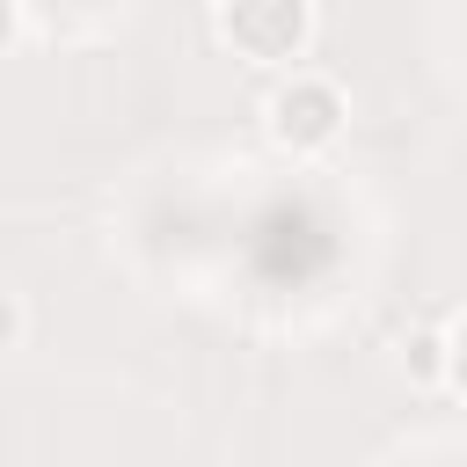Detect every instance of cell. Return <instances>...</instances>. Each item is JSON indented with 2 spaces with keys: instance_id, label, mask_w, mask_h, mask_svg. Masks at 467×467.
Segmentation results:
<instances>
[{
  "instance_id": "1",
  "label": "cell",
  "mask_w": 467,
  "mask_h": 467,
  "mask_svg": "<svg viewBox=\"0 0 467 467\" xmlns=\"http://www.w3.org/2000/svg\"><path fill=\"white\" fill-rule=\"evenodd\" d=\"M343 124H350V95H343L328 73H314V66L277 73L270 95H263V139H270L285 161H321V153L343 139Z\"/></svg>"
},
{
  "instance_id": "2",
  "label": "cell",
  "mask_w": 467,
  "mask_h": 467,
  "mask_svg": "<svg viewBox=\"0 0 467 467\" xmlns=\"http://www.w3.org/2000/svg\"><path fill=\"white\" fill-rule=\"evenodd\" d=\"M314 0H212V29L234 58L263 73H292L314 44Z\"/></svg>"
},
{
  "instance_id": "3",
  "label": "cell",
  "mask_w": 467,
  "mask_h": 467,
  "mask_svg": "<svg viewBox=\"0 0 467 467\" xmlns=\"http://www.w3.org/2000/svg\"><path fill=\"white\" fill-rule=\"evenodd\" d=\"M401 372H409V387H445L452 379V336L445 328H409L401 336Z\"/></svg>"
},
{
  "instance_id": "4",
  "label": "cell",
  "mask_w": 467,
  "mask_h": 467,
  "mask_svg": "<svg viewBox=\"0 0 467 467\" xmlns=\"http://www.w3.org/2000/svg\"><path fill=\"white\" fill-rule=\"evenodd\" d=\"M22 343H29V299L0 292V350H22Z\"/></svg>"
},
{
  "instance_id": "5",
  "label": "cell",
  "mask_w": 467,
  "mask_h": 467,
  "mask_svg": "<svg viewBox=\"0 0 467 467\" xmlns=\"http://www.w3.org/2000/svg\"><path fill=\"white\" fill-rule=\"evenodd\" d=\"M445 336H452V379H445V387H452V394L467 401V314H460V321H452Z\"/></svg>"
}]
</instances>
